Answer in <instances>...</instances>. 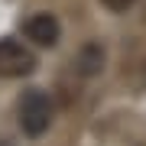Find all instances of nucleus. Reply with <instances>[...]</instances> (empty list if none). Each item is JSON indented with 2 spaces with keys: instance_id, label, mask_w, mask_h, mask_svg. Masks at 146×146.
<instances>
[{
  "instance_id": "obj_3",
  "label": "nucleus",
  "mask_w": 146,
  "mask_h": 146,
  "mask_svg": "<svg viewBox=\"0 0 146 146\" xmlns=\"http://www.w3.org/2000/svg\"><path fill=\"white\" fill-rule=\"evenodd\" d=\"M23 29H26V36L36 42V46H55V42H58V33H62V29H58V20H55L52 13L29 16Z\"/></svg>"
},
{
  "instance_id": "obj_6",
  "label": "nucleus",
  "mask_w": 146,
  "mask_h": 146,
  "mask_svg": "<svg viewBox=\"0 0 146 146\" xmlns=\"http://www.w3.org/2000/svg\"><path fill=\"white\" fill-rule=\"evenodd\" d=\"M0 146H10V143H7V140H0Z\"/></svg>"
},
{
  "instance_id": "obj_4",
  "label": "nucleus",
  "mask_w": 146,
  "mask_h": 146,
  "mask_svg": "<svg viewBox=\"0 0 146 146\" xmlns=\"http://www.w3.org/2000/svg\"><path fill=\"white\" fill-rule=\"evenodd\" d=\"M78 68H81L84 75H94L101 68V49L98 46H84L81 55H78Z\"/></svg>"
},
{
  "instance_id": "obj_1",
  "label": "nucleus",
  "mask_w": 146,
  "mask_h": 146,
  "mask_svg": "<svg viewBox=\"0 0 146 146\" xmlns=\"http://www.w3.org/2000/svg\"><path fill=\"white\" fill-rule=\"evenodd\" d=\"M16 117H20V127L26 136H42L52 123V101L42 91H23Z\"/></svg>"
},
{
  "instance_id": "obj_5",
  "label": "nucleus",
  "mask_w": 146,
  "mask_h": 146,
  "mask_svg": "<svg viewBox=\"0 0 146 146\" xmlns=\"http://www.w3.org/2000/svg\"><path fill=\"white\" fill-rule=\"evenodd\" d=\"M101 3H104V7H107V10H114V13H123V10H127V7H130V3H133V0H101Z\"/></svg>"
},
{
  "instance_id": "obj_2",
  "label": "nucleus",
  "mask_w": 146,
  "mask_h": 146,
  "mask_svg": "<svg viewBox=\"0 0 146 146\" xmlns=\"http://www.w3.org/2000/svg\"><path fill=\"white\" fill-rule=\"evenodd\" d=\"M33 68H36V55L29 49H23L13 39L0 42V75L3 78H26L33 75Z\"/></svg>"
}]
</instances>
